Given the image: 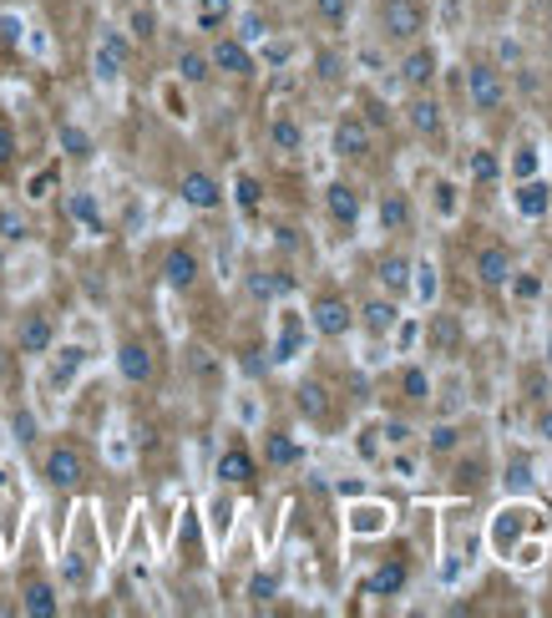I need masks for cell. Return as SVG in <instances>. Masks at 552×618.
Returning a JSON list of instances; mask_svg holds the SVG:
<instances>
[{
	"instance_id": "21",
	"label": "cell",
	"mask_w": 552,
	"mask_h": 618,
	"mask_svg": "<svg viewBox=\"0 0 552 618\" xmlns=\"http://www.w3.org/2000/svg\"><path fill=\"white\" fill-rule=\"evenodd\" d=\"M411 269H415L411 254L386 248V254L375 259V284H380V294H390V300H411Z\"/></svg>"
},
{
	"instance_id": "56",
	"label": "cell",
	"mask_w": 552,
	"mask_h": 618,
	"mask_svg": "<svg viewBox=\"0 0 552 618\" xmlns=\"http://www.w3.org/2000/svg\"><path fill=\"white\" fill-rule=\"evenodd\" d=\"M532 436L552 446V406H542V411H538V421H532Z\"/></svg>"
},
{
	"instance_id": "10",
	"label": "cell",
	"mask_w": 552,
	"mask_h": 618,
	"mask_svg": "<svg viewBox=\"0 0 552 618\" xmlns=\"http://www.w3.org/2000/svg\"><path fill=\"white\" fill-rule=\"evenodd\" d=\"M330 148L340 163H365L375 148V127L360 117V112H340V123H334L330 132Z\"/></svg>"
},
{
	"instance_id": "26",
	"label": "cell",
	"mask_w": 552,
	"mask_h": 618,
	"mask_svg": "<svg viewBox=\"0 0 552 618\" xmlns=\"http://www.w3.org/2000/svg\"><path fill=\"white\" fill-rule=\"evenodd\" d=\"M244 289H249V300L274 304V300H284V294H294V275L290 269H254V275L244 279Z\"/></svg>"
},
{
	"instance_id": "7",
	"label": "cell",
	"mask_w": 552,
	"mask_h": 618,
	"mask_svg": "<svg viewBox=\"0 0 552 618\" xmlns=\"http://www.w3.org/2000/svg\"><path fill=\"white\" fill-rule=\"evenodd\" d=\"M467 102L477 117H492V112L507 107V71L492 67V61H471L467 67Z\"/></svg>"
},
{
	"instance_id": "58",
	"label": "cell",
	"mask_w": 552,
	"mask_h": 618,
	"mask_svg": "<svg viewBox=\"0 0 552 618\" xmlns=\"http://www.w3.org/2000/svg\"><path fill=\"white\" fill-rule=\"evenodd\" d=\"M11 269V244H0V275Z\"/></svg>"
},
{
	"instance_id": "33",
	"label": "cell",
	"mask_w": 552,
	"mask_h": 618,
	"mask_svg": "<svg viewBox=\"0 0 552 618\" xmlns=\"http://www.w3.org/2000/svg\"><path fill=\"white\" fill-rule=\"evenodd\" d=\"M461 441H467V431H461V421H436V427L426 431V456H456L461 452Z\"/></svg>"
},
{
	"instance_id": "24",
	"label": "cell",
	"mask_w": 552,
	"mask_h": 618,
	"mask_svg": "<svg viewBox=\"0 0 552 618\" xmlns=\"http://www.w3.org/2000/svg\"><path fill=\"white\" fill-rule=\"evenodd\" d=\"M406 583H411V568L401 563V558H386V563H375L371 573H365V598H401Z\"/></svg>"
},
{
	"instance_id": "46",
	"label": "cell",
	"mask_w": 552,
	"mask_h": 618,
	"mask_svg": "<svg viewBox=\"0 0 552 618\" xmlns=\"http://www.w3.org/2000/svg\"><path fill=\"white\" fill-rule=\"evenodd\" d=\"M127 36H132V42H152V36H157V11H152V5H138V11L127 15Z\"/></svg>"
},
{
	"instance_id": "5",
	"label": "cell",
	"mask_w": 552,
	"mask_h": 618,
	"mask_svg": "<svg viewBox=\"0 0 552 618\" xmlns=\"http://www.w3.org/2000/svg\"><path fill=\"white\" fill-rule=\"evenodd\" d=\"M203 51H208L213 77H228V82H254V77H259V56H254L249 42H238L234 31H219Z\"/></svg>"
},
{
	"instance_id": "31",
	"label": "cell",
	"mask_w": 552,
	"mask_h": 618,
	"mask_svg": "<svg viewBox=\"0 0 552 618\" xmlns=\"http://www.w3.org/2000/svg\"><path fill=\"white\" fill-rule=\"evenodd\" d=\"M467 178L477 183V188H492V183H502V158H497V148H471V152H467Z\"/></svg>"
},
{
	"instance_id": "13",
	"label": "cell",
	"mask_w": 552,
	"mask_h": 618,
	"mask_svg": "<svg viewBox=\"0 0 552 618\" xmlns=\"http://www.w3.org/2000/svg\"><path fill=\"white\" fill-rule=\"evenodd\" d=\"M319 203H325V219L334 223V229H355L360 219H365V193L355 188V183L350 178H330L325 183V198H319Z\"/></svg>"
},
{
	"instance_id": "22",
	"label": "cell",
	"mask_w": 552,
	"mask_h": 618,
	"mask_svg": "<svg viewBox=\"0 0 552 618\" xmlns=\"http://www.w3.org/2000/svg\"><path fill=\"white\" fill-rule=\"evenodd\" d=\"M263 467L269 471H294L304 467V441L284 427H269L263 431Z\"/></svg>"
},
{
	"instance_id": "4",
	"label": "cell",
	"mask_w": 552,
	"mask_h": 618,
	"mask_svg": "<svg viewBox=\"0 0 552 618\" xmlns=\"http://www.w3.org/2000/svg\"><path fill=\"white\" fill-rule=\"evenodd\" d=\"M56 335H61V325H56L51 310H46V304H26V310L15 315L11 345L21 360H46L56 350Z\"/></svg>"
},
{
	"instance_id": "42",
	"label": "cell",
	"mask_w": 552,
	"mask_h": 618,
	"mask_svg": "<svg viewBox=\"0 0 552 618\" xmlns=\"http://www.w3.org/2000/svg\"><path fill=\"white\" fill-rule=\"evenodd\" d=\"M451 477H456V492H477V487H486V462L482 456H461Z\"/></svg>"
},
{
	"instance_id": "49",
	"label": "cell",
	"mask_w": 552,
	"mask_h": 618,
	"mask_svg": "<svg viewBox=\"0 0 552 618\" xmlns=\"http://www.w3.org/2000/svg\"><path fill=\"white\" fill-rule=\"evenodd\" d=\"M279 598V578L274 573H254L249 578V604H274Z\"/></svg>"
},
{
	"instance_id": "57",
	"label": "cell",
	"mask_w": 552,
	"mask_h": 618,
	"mask_svg": "<svg viewBox=\"0 0 552 618\" xmlns=\"http://www.w3.org/2000/svg\"><path fill=\"white\" fill-rule=\"evenodd\" d=\"M56 183V173H42V178H31V198H46V188Z\"/></svg>"
},
{
	"instance_id": "12",
	"label": "cell",
	"mask_w": 552,
	"mask_h": 618,
	"mask_svg": "<svg viewBox=\"0 0 552 618\" xmlns=\"http://www.w3.org/2000/svg\"><path fill=\"white\" fill-rule=\"evenodd\" d=\"M213 477H219L223 487H234V492H254V487H259V456H254L244 441H228L219 452V462H213Z\"/></svg>"
},
{
	"instance_id": "17",
	"label": "cell",
	"mask_w": 552,
	"mask_h": 618,
	"mask_svg": "<svg viewBox=\"0 0 552 618\" xmlns=\"http://www.w3.org/2000/svg\"><path fill=\"white\" fill-rule=\"evenodd\" d=\"M15 604H21V614H31V618H56L61 614V588H56L46 573H21V583H15Z\"/></svg>"
},
{
	"instance_id": "54",
	"label": "cell",
	"mask_w": 552,
	"mask_h": 618,
	"mask_svg": "<svg viewBox=\"0 0 552 618\" xmlns=\"http://www.w3.org/2000/svg\"><path fill=\"white\" fill-rule=\"evenodd\" d=\"M274 244H279V248H290V254H300L304 238H300V229H290V223H279V229H274Z\"/></svg>"
},
{
	"instance_id": "34",
	"label": "cell",
	"mask_w": 552,
	"mask_h": 618,
	"mask_svg": "<svg viewBox=\"0 0 552 618\" xmlns=\"http://www.w3.org/2000/svg\"><path fill=\"white\" fill-rule=\"evenodd\" d=\"M502 173H507L512 183L538 178V173H542V148H538V142H532V138H527V142H517V148H512V163L502 167Z\"/></svg>"
},
{
	"instance_id": "11",
	"label": "cell",
	"mask_w": 552,
	"mask_h": 618,
	"mask_svg": "<svg viewBox=\"0 0 552 618\" xmlns=\"http://www.w3.org/2000/svg\"><path fill=\"white\" fill-rule=\"evenodd\" d=\"M396 77H401L406 92H431L436 77H442V51L431 42H411L401 56V67H396Z\"/></svg>"
},
{
	"instance_id": "55",
	"label": "cell",
	"mask_w": 552,
	"mask_h": 618,
	"mask_svg": "<svg viewBox=\"0 0 552 618\" xmlns=\"http://www.w3.org/2000/svg\"><path fill=\"white\" fill-rule=\"evenodd\" d=\"M371 127H390V107H380V102H365V112H360Z\"/></svg>"
},
{
	"instance_id": "44",
	"label": "cell",
	"mask_w": 552,
	"mask_h": 618,
	"mask_svg": "<svg viewBox=\"0 0 552 618\" xmlns=\"http://www.w3.org/2000/svg\"><path fill=\"white\" fill-rule=\"evenodd\" d=\"M228 15H234V0H203V5H198V31H213V36H219V31L228 26Z\"/></svg>"
},
{
	"instance_id": "9",
	"label": "cell",
	"mask_w": 552,
	"mask_h": 618,
	"mask_svg": "<svg viewBox=\"0 0 552 618\" xmlns=\"http://www.w3.org/2000/svg\"><path fill=\"white\" fill-rule=\"evenodd\" d=\"M401 123L411 127L421 142H442L446 138V107H442V96H436V92H406Z\"/></svg>"
},
{
	"instance_id": "36",
	"label": "cell",
	"mask_w": 552,
	"mask_h": 618,
	"mask_svg": "<svg viewBox=\"0 0 552 618\" xmlns=\"http://www.w3.org/2000/svg\"><path fill=\"white\" fill-rule=\"evenodd\" d=\"M46 360H51V385H71L77 381V371L86 365V350L82 345H67V350H51Z\"/></svg>"
},
{
	"instance_id": "48",
	"label": "cell",
	"mask_w": 552,
	"mask_h": 618,
	"mask_svg": "<svg viewBox=\"0 0 552 618\" xmlns=\"http://www.w3.org/2000/svg\"><path fill=\"white\" fill-rule=\"evenodd\" d=\"M15 152H21V138H15V127L0 117V178L15 167Z\"/></svg>"
},
{
	"instance_id": "15",
	"label": "cell",
	"mask_w": 552,
	"mask_h": 618,
	"mask_svg": "<svg viewBox=\"0 0 552 618\" xmlns=\"http://www.w3.org/2000/svg\"><path fill=\"white\" fill-rule=\"evenodd\" d=\"M355 330H365L371 340H390V335L401 330V300L371 294L365 304H355Z\"/></svg>"
},
{
	"instance_id": "19",
	"label": "cell",
	"mask_w": 552,
	"mask_h": 618,
	"mask_svg": "<svg viewBox=\"0 0 552 618\" xmlns=\"http://www.w3.org/2000/svg\"><path fill=\"white\" fill-rule=\"evenodd\" d=\"M198 279H203V254H198L193 244H173L163 254V284L173 289V294H188V289H198Z\"/></svg>"
},
{
	"instance_id": "37",
	"label": "cell",
	"mask_w": 552,
	"mask_h": 618,
	"mask_svg": "<svg viewBox=\"0 0 552 618\" xmlns=\"http://www.w3.org/2000/svg\"><path fill=\"white\" fill-rule=\"evenodd\" d=\"M61 152H67L71 163H92V152H97V142H92V132L86 127H77V123H61Z\"/></svg>"
},
{
	"instance_id": "16",
	"label": "cell",
	"mask_w": 552,
	"mask_h": 618,
	"mask_svg": "<svg viewBox=\"0 0 552 618\" xmlns=\"http://www.w3.org/2000/svg\"><path fill=\"white\" fill-rule=\"evenodd\" d=\"M471 275H477V284H482V289L502 294L507 279L517 275V254H512L507 244H482V248H477V259H471Z\"/></svg>"
},
{
	"instance_id": "59",
	"label": "cell",
	"mask_w": 552,
	"mask_h": 618,
	"mask_svg": "<svg viewBox=\"0 0 552 618\" xmlns=\"http://www.w3.org/2000/svg\"><path fill=\"white\" fill-rule=\"evenodd\" d=\"M548 371H552V335H548Z\"/></svg>"
},
{
	"instance_id": "53",
	"label": "cell",
	"mask_w": 552,
	"mask_h": 618,
	"mask_svg": "<svg viewBox=\"0 0 552 618\" xmlns=\"http://www.w3.org/2000/svg\"><path fill=\"white\" fill-rule=\"evenodd\" d=\"M380 436H386V446H396V452H401V446H411V441H415V431L406 427V421H386V427H380Z\"/></svg>"
},
{
	"instance_id": "28",
	"label": "cell",
	"mask_w": 552,
	"mask_h": 618,
	"mask_svg": "<svg viewBox=\"0 0 552 618\" xmlns=\"http://www.w3.org/2000/svg\"><path fill=\"white\" fill-rule=\"evenodd\" d=\"M396 385H401L406 406H431L436 400V375L415 360V365H401V375H396Z\"/></svg>"
},
{
	"instance_id": "1",
	"label": "cell",
	"mask_w": 552,
	"mask_h": 618,
	"mask_svg": "<svg viewBox=\"0 0 552 618\" xmlns=\"http://www.w3.org/2000/svg\"><path fill=\"white\" fill-rule=\"evenodd\" d=\"M375 31H380L386 46H401V51L411 42H426V31H431L426 0H380L375 5Z\"/></svg>"
},
{
	"instance_id": "40",
	"label": "cell",
	"mask_w": 552,
	"mask_h": 618,
	"mask_svg": "<svg viewBox=\"0 0 552 618\" xmlns=\"http://www.w3.org/2000/svg\"><path fill=\"white\" fill-rule=\"evenodd\" d=\"M26 238H31V219L21 208L0 203V244H26Z\"/></svg>"
},
{
	"instance_id": "14",
	"label": "cell",
	"mask_w": 552,
	"mask_h": 618,
	"mask_svg": "<svg viewBox=\"0 0 552 618\" xmlns=\"http://www.w3.org/2000/svg\"><path fill=\"white\" fill-rule=\"evenodd\" d=\"M178 198H183V208H193V213H219V208L228 203V188H223L208 167H188L178 178Z\"/></svg>"
},
{
	"instance_id": "30",
	"label": "cell",
	"mask_w": 552,
	"mask_h": 618,
	"mask_svg": "<svg viewBox=\"0 0 552 618\" xmlns=\"http://www.w3.org/2000/svg\"><path fill=\"white\" fill-rule=\"evenodd\" d=\"M304 350V325L294 310H284V319H279V335H274V365H290L294 355Z\"/></svg>"
},
{
	"instance_id": "50",
	"label": "cell",
	"mask_w": 552,
	"mask_h": 618,
	"mask_svg": "<svg viewBox=\"0 0 552 618\" xmlns=\"http://www.w3.org/2000/svg\"><path fill=\"white\" fill-rule=\"evenodd\" d=\"M234 36H238V42H263V36H269V21H263V15L259 11H249V15H238V31H234Z\"/></svg>"
},
{
	"instance_id": "39",
	"label": "cell",
	"mask_w": 552,
	"mask_h": 618,
	"mask_svg": "<svg viewBox=\"0 0 552 618\" xmlns=\"http://www.w3.org/2000/svg\"><path fill=\"white\" fill-rule=\"evenodd\" d=\"M228 198L238 203V213H249V219H254V213L263 208V183L254 178V173H238L234 188H228Z\"/></svg>"
},
{
	"instance_id": "38",
	"label": "cell",
	"mask_w": 552,
	"mask_h": 618,
	"mask_svg": "<svg viewBox=\"0 0 552 618\" xmlns=\"http://www.w3.org/2000/svg\"><path fill=\"white\" fill-rule=\"evenodd\" d=\"M309 11L325 31H345L350 15H355V0H309Z\"/></svg>"
},
{
	"instance_id": "43",
	"label": "cell",
	"mask_w": 552,
	"mask_h": 618,
	"mask_svg": "<svg viewBox=\"0 0 552 618\" xmlns=\"http://www.w3.org/2000/svg\"><path fill=\"white\" fill-rule=\"evenodd\" d=\"M345 56H340V51H330V46H319V51H315V77H319V82H325V86H334V82H345Z\"/></svg>"
},
{
	"instance_id": "2",
	"label": "cell",
	"mask_w": 552,
	"mask_h": 618,
	"mask_svg": "<svg viewBox=\"0 0 552 618\" xmlns=\"http://www.w3.org/2000/svg\"><path fill=\"white\" fill-rule=\"evenodd\" d=\"M42 481L56 497H71L86 487V452L71 436H56L42 452Z\"/></svg>"
},
{
	"instance_id": "27",
	"label": "cell",
	"mask_w": 552,
	"mask_h": 618,
	"mask_svg": "<svg viewBox=\"0 0 552 618\" xmlns=\"http://www.w3.org/2000/svg\"><path fill=\"white\" fill-rule=\"evenodd\" d=\"M269 148H274L279 158H300L304 152V123L300 117H290V112L269 117Z\"/></svg>"
},
{
	"instance_id": "6",
	"label": "cell",
	"mask_w": 552,
	"mask_h": 618,
	"mask_svg": "<svg viewBox=\"0 0 552 618\" xmlns=\"http://www.w3.org/2000/svg\"><path fill=\"white\" fill-rule=\"evenodd\" d=\"M421 350H426L431 360H456L467 350V319L456 315V310H436V304H431L426 330H421Z\"/></svg>"
},
{
	"instance_id": "8",
	"label": "cell",
	"mask_w": 552,
	"mask_h": 618,
	"mask_svg": "<svg viewBox=\"0 0 552 618\" xmlns=\"http://www.w3.org/2000/svg\"><path fill=\"white\" fill-rule=\"evenodd\" d=\"M117 375H122V385H132V390H148L152 381H157V350H152L142 335H122L117 340Z\"/></svg>"
},
{
	"instance_id": "47",
	"label": "cell",
	"mask_w": 552,
	"mask_h": 618,
	"mask_svg": "<svg viewBox=\"0 0 552 618\" xmlns=\"http://www.w3.org/2000/svg\"><path fill=\"white\" fill-rule=\"evenodd\" d=\"M522 396L532 400V406H548V396H552V371H548V365H542V371H527Z\"/></svg>"
},
{
	"instance_id": "18",
	"label": "cell",
	"mask_w": 552,
	"mask_h": 618,
	"mask_svg": "<svg viewBox=\"0 0 552 618\" xmlns=\"http://www.w3.org/2000/svg\"><path fill=\"white\" fill-rule=\"evenodd\" d=\"M127 61H132V36L117 26L102 31V42H97V56H92V71H97V82H122V71Z\"/></svg>"
},
{
	"instance_id": "41",
	"label": "cell",
	"mask_w": 552,
	"mask_h": 618,
	"mask_svg": "<svg viewBox=\"0 0 552 618\" xmlns=\"http://www.w3.org/2000/svg\"><path fill=\"white\" fill-rule=\"evenodd\" d=\"M502 487H507V492H517V497L532 492V487H538V477H532V462H527V456H512L507 471H502Z\"/></svg>"
},
{
	"instance_id": "3",
	"label": "cell",
	"mask_w": 552,
	"mask_h": 618,
	"mask_svg": "<svg viewBox=\"0 0 552 618\" xmlns=\"http://www.w3.org/2000/svg\"><path fill=\"white\" fill-rule=\"evenodd\" d=\"M304 325H309L319 340H345V335H355V304H350V294H340V289H315V300L304 310Z\"/></svg>"
},
{
	"instance_id": "23",
	"label": "cell",
	"mask_w": 552,
	"mask_h": 618,
	"mask_svg": "<svg viewBox=\"0 0 552 618\" xmlns=\"http://www.w3.org/2000/svg\"><path fill=\"white\" fill-rule=\"evenodd\" d=\"M512 208H517V219H527V223H538V219H548L552 213V183L542 178H522L517 188H512Z\"/></svg>"
},
{
	"instance_id": "51",
	"label": "cell",
	"mask_w": 552,
	"mask_h": 618,
	"mask_svg": "<svg viewBox=\"0 0 552 618\" xmlns=\"http://www.w3.org/2000/svg\"><path fill=\"white\" fill-rule=\"evenodd\" d=\"M456 193H461V188H456L451 178L436 183V213H442L446 223H451V219H456V208H461V198H456Z\"/></svg>"
},
{
	"instance_id": "45",
	"label": "cell",
	"mask_w": 552,
	"mask_h": 618,
	"mask_svg": "<svg viewBox=\"0 0 552 618\" xmlns=\"http://www.w3.org/2000/svg\"><path fill=\"white\" fill-rule=\"evenodd\" d=\"M507 294H512V300H522V304L542 300V275H538V269H517V275L507 279Z\"/></svg>"
},
{
	"instance_id": "20",
	"label": "cell",
	"mask_w": 552,
	"mask_h": 618,
	"mask_svg": "<svg viewBox=\"0 0 552 618\" xmlns=\"http://www.w3.org/2000/svg\"><path fill=\"white\" fill-rule=\"evenodd\" d=\"M375 223H380V234H390V238L411 234V229H415L411 193H406V188H386V193H380V203H375Z\"/></svg>"
},
{
	"instance_id": "25",
	"label": "cell",
	"mask_w": 552,
	"mask_h": 618,
	"mask_svg": "<svg viewBox=\"0 0 552 618\" xmlns=\"http://www.w3.org/2000/svg\"><path fill=\"white\" fill-rule=\"evenodd\" d=\"M294 411L304 416V421H315V427H325L334 416V400H330V385L315 381V375H304L300 385H294Z\"/></svg>"
},
{
	"instance_id": "35",
	"label": "cell",
	"mask_w": 552,
	"mask_h": 618,
	"mask_svg": "<svg viewBox=\"0 0 552 618\" xmlns=\"http://www.w3.org/2000/svg\"><path fill=\"white\" fill-rule=\"evenodd\" d=\"M411 300L415 304H436V300H442V279H436V264H431V259H415V269H411Z\"/></svg>"
},
{
	"instance_id": "29",
	"label": "cell",
	"mask_w": 552,
	"mask_h": 618,
	"mask_svg": "<svg viewBox=\"0 0 552 618\" xmlns=\"http://www.w3.org/2000/svg\"><path fill=\"white\" fill-rule=\"evenodd\" d=\"M67 213H71V219H77V223H82L86 234H107V213H102L97 193H86V188L67 193Z\"/></svg>"
},
{
	"instance_id": "52",
	"label": "cell",
	"mask_w": 552,
	"mask_h": 618,
	"mask_svg": "<svg viewBox=\"0 0 552 618\" xmlns=\"http://www.w3.org/2000/svg\"><path fill=\"white\" fill-rule=\"evenodd\" d=\"M11 431H15L21 446H36V416H31V411H15L11 416Z\"/></svg>"
},
{
	"instance_id": "32",
	"label": "cell",
	"mask_w": 552,
	"mask_h": 618,
	"mask_svg": "<svg viewBox=\"0 0 552 618\" xmlns=\"http://www.w3.org/2000/svg\"><path fill=\"white\" fill-rule=\"evenodd\" d=\"M173 67H178V82H188V86H208V82H213V67H208L203 46H183Z\"/></svg>"
}]
</instances>
